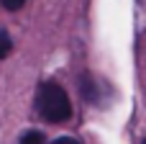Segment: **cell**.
Here are the masks:
<instances>
[{"label": "cell", "mask_w": 146, "mask_h": 144, "mask_svg": "<svg viewBox=\"0 0 146 144\" xmlns=\"http://www.w3.org/2000/svg\"><path fill=\"white\" fill-rule=\"evenodd\" d=\"M36 111L41 119L51 121V124H62L72 116V103H69V95L67 90L49 80V82H41L38 90H36Z\"/></svg>", "instance_id": "cell-1"}, {"label": "cell", "mask_w": 146, "mask_h": 144, "mask_svg": "<svg viewBox=\"0 0 146 144\" xmlns=\"http://www.w3.org/2000/svg\"><path fill=\"white\" fill-rule=\"evenodd\" d=\"M80 88H82V95H85L90 103H95V100H98V85H95L87 75L82 77V85H80Z\"/></svg>", "instance_id": "cell-2"}, {"label": "cell", "mask_w": 146, "mask_h": 144, "mask_svg": "<svg viewBox=\"0 0 146 144\" xmlns=\"http://www.w3.org/2000/svg\"><path fill=\"white\" fill-rule=\"evenodd\" d=\"M13 49V41H10V33L5 28H0V59H5Z\"/></svg>", "instance_id": "cell-3"}, {"label": "cell", "mask_w": 146, "mask_h": 144, "mask_svg": "<svg viewBox=\"0 0 146 144\" xmlns=\"http://www.w3.org/2000/svg\"><path fill=\"white\" fill-rule=\"evenodd\" d=\"M18 144H46V142H44V134H41V131H33V129H31V131H26V134L21 137Z\"/></svg>", "instance_id": "cell-4"}, {"label": "cell", "mask_w": 146, "mask_h": 144, "mask_svg": "<svg viewBox=\"0 0 146 144\" xmlns=\"http://www.w3.org/2000/svg\"><path fill=\"white\" fill-rule=\"evenodd\" d=\"M26 3H28V0H0V5H3L5 10H21Z\"/></svg>", "instance_id": "cell-5"}, {"label": "cell", "mask_w": 146, "mask_h": 144, "mask_svg": "<svg viewBox=\"0 0 146 144\" xmlns=\"http://www.w3.org/2000/svg\"><path fill=\"white\" fill-rule=\"evenodd\" d=\"M51 144H80L77 139H72V137H59V139H54Z\"/></svg>", "instance_id": "cell-6"}, {"label": "cell", "mask_w": 146, "mask_h": 144, "mask_svg": "<svg viewBox=\"0 0 146 144\" xmlns=\"http://www.w3.org/2000/svg\"><path fill=\"white\" fill-rule=\"evenodd\" d=\"M141 144H146V139H144V142H141Z\"/></svg>", "instance_id": "cell-7"}]
</instances>
